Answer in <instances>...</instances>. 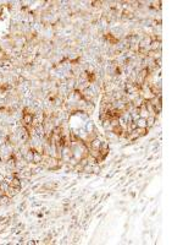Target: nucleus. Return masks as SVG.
Returning <instances> with one entry per match:
<instances>
[{
  "instance_id": "nucleus-1",
  "label": "nucleus",
  "mask_w": 183,
  "mask_h": 245,
  "mask_svg": "<svg viewBox=\"0 0 183 245\" xmlns=\"http://www.w3.org/2000/svg\"><path fill=\"white\" fill-rule=\"evenodd\" d=\"M21 191V188H15V186H9V189H7V191L5 192L6 195H9L10 197H14V196H16L18 192Z\"/></svg>"
},
{
  "instance_id": "nucleus-2",
  "label": "nucleus",
  "mask_w": 183,
  "mask_h": 245,
  "mask_svg": "<svg viewBox=\"0 0 183 245\" xmlns=\"http://www.w3.org/2000/svg\"><path fill=\"white\" fill-rule=\"evenodd\" d=\"M42 161H43V154L41 152H38V151H34V153H33V163L39 164Z\"/></svg>"
},
{
  "instance_id": "nucleus-3",
  "label": "nucleus",
  "mask_w": 183,
  "mask_h": 245,
  "mask_svg": "<svg viewBox=\"0 0 183 245\" xmlns=\"http://www.w3.org/2000/svg\"><path fill=\"white\" fill-rule=\"evenodd\" d=\"M10 196L6 195V194H3V195H0V206H5L7 203H10Z\"/></svg>"
},
{
  "instance_id": "nucleus-4",
  "label": "nucleus",
  "mask_w": 183,
  "mask_h": 245,
  "mask_svg": "<svg viewBox=\"0 0 183 245\" xmlns=\"http://www.w3.org/2000/svg\"><path fill=\"white\" fill-rule=\"evenodd\" d=\"M33 153H34V150H30V151H28V152H27V153H26L24 156H23L24 161L27 162V163H28V162H30V163H31V162H33Z\"/></svg>"
},
{
  "instance_id": "nucleus-5",
  "label": "nucleus",
  "mask_w": 183,
  "mask_h": 245,
  "mask_svg": "<svg viewBox=\"0 0 183 245\" xmlns=\"http://www.w3.org/2000/svg\"><path fill=\"white\" fill-rule=\"evenodd\" d=\"M10 185L11 186H15V188H21V179L15 176V178H12L10 180Z\"/></svg>"
},
{
  "instance_id": "nucleus-6",
  "label": "nucleus",
  "mask_w": 183,
  "mask_h": 245,
  "mask_svg": "<svg viewBox=\"0 0 183 245\" xmlns=\"http://www.w3.org/2000/svg\"><path fill=\"white\" fill-rule=\"evenodd\" d=\"M156 123V118H155V115H149V117L147 118V127H151L154 124Z\"/></svg>"
},
{
  "instance_id": "nucleus-7",
  "label": "nucleus",
  "mask_w": 183,
  "mask_h": 245,
  "mask_svg": "<svg viewBox=\"0 0 183 245\" xmlns=\"http://www.w3.org/2000/svg\"><path fill=\"white\" fill-rule=\"evenodd\" d=\"M136 124H137V127H147V119L145 118H138Z\"/></svg>"
}]
</instances>
